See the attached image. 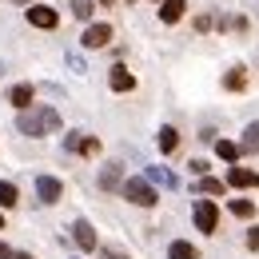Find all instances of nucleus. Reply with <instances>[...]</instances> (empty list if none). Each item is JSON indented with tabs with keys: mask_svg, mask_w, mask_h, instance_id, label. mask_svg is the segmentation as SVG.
<instances>
[{
	"mask_svg": "<svg viewBox=\"0 0 259 259\" xmlns=\"http://www.w3.org/2000/svg\"><path fill=\"white\" fill-rule=\"evenodd\" d=\"M16 132L28 136V140H40V136H48V132H60V112L48 108V104H40V108L32 104L28 112L16 116Z\"/></svg>",
	"mask_w": 259,
	"mask_h": 259,
	"instance_id": "f257e3e1",
	"label": "nucleus"
},
{
	"mask_svg": "<svg viewBox=\"0 0 259 259\" xmlns=\"http://www.w3.org/2000/svg\"><path fill=\"white\" fill-rule=\"evenodd\" d=\"M120 195L128 199L132 207H156V203H160V192H156L144 176H128V180H124V188H120Z\"/></svg>",
	"mask_w": 259,
	"mask_h": 259,
	"instance_id": "f03ea898",
	"label": "nucleus"
},
{
	"mask_svg": "<svg viewBox=\"0 0 259 259\" xmlns=\"http://www.w3.org/2000/svg\"><path fill=\"white\" fill-rule=\"evenodd\" d=\"M192 224H195V231H203V235H215V231H220V207H215V199H195Z\"/></svg>",
	"mask_w": 259,
	"mask_h": 259,
	"instance_id": "7ed1b4c3",
	"label": "nucleus"
},
{
	"mask_svg": "<svg viewBox=\"0 0 259 259\" xmlns=\"http://www.w3.org/2000/svg\"><path fill=\"white\" fill-rule=\"evenodd\" d=\"M227 192H255L259 188V171L251 167H243V163H235V167H227Z\"/></svg>",
	"mask_w": 259,
	"mask_h": 259,
	"instance_id": "20e7f679",
	"label": "nucleus"
},
{
	"mask_svg": "<svg viewBox=\"0 0 259 259\" xmlns=\"http://www.w3.org/2000/svg\"><path fill=\"white\" fill-rule=\"evenodd\" d=\"M36 199H40L44 207H56V203L64 199V180H56V176H36Z\"/></svg>",
	"mask_w": 259,
	"mask_h": 259,
	"instance_id": "39448f33",
	"label": "nucleus"
},
{
	"mask_svg": "<svg viewBox=\"0 0 259 259\" xmlns=\"http://www.w3.org/2000/svg\"><path fill=\"white\" fill-rule=\"evenodd\" d=\"M24 20H28V24H32V28H44V32H48V28H56V24H60V12H56V8H48V4H28V8H24Z\"/></svg>",
	"mask_w": 259,
	"mask_h": 259,
	"instance_id": "423d86ee",
	"label": "nucleus"
},
{
	"mask_svg": "<svg viewBox=\"0 0 259 259\" xmlns=\"http://www.w3.org/2000/svg\"><path fill=\"white\" fill-rule=\"evenodd\" d=\"M72 239H76V247H80V251H100V235H96V227L88 224L84 215H80V220H72Z\"/></svg>",
	"mask_w": 259,
	"mask_h": 259,
	"instance_id": "0eeeda50",
	"label": "nucleus"
},
{
	"mask_svg": "<svg viewBox=\"0 0 259 259\" xmlns=\"http://www.w3.org/2000/svg\"><path fill=\"white\" fill-rule=\"evenodd\" d=\"M64 148H68V152H76V156H100V140H96V136H84V132H68Z\"/></svg>",
	"mask_w": 259,
	"mask_h": 259,
	"instance_id": "6e6552de",
	"label": "nucleus"
},
{
	"mask_svg": "<svg viewBox=\"0 0 259 259\" xmlns=\"http://www.w3.org/2000/svg\"><path fill=\"white\" fill-rule=\"evenodd\" d=\"M80 44L92 48V52H96V48H108V44H112V24H104V20H100V24H88L84 36H80Z\"/></svg>",
	"mask_w": 259,
	"mask_h": 259,
	"instance_id": "1a4fd4ad",
	"label": "nucleus"
},
{
	"mask_svg": "<svg viewBox=\"0 0 259 259\" xmlns=\"http://www.w3.org/2000/svg\"><path fill=\"white\" fill-rule=\"evenodd\" d=\"M108 88L112 92H136V72H128L124 64H112L108 68Z\"/></svg>",
	"mask_w": 259,
	"mask_h": 259,
	"instance_id": "9d476101",
	"label": "nucleus"
},
{
	"mask_svg": "<svg viewBox=\"0 0 259 259\" xmlns=\"http://www.w3.org/2000/svg\"><path fill=\"white\" fill-rule=\"evenodd\" d=\"M220 84H224V92L239 96V92H247V88H251V76H247V68H227Z\"/></svg>",
	"mask_w": 259,
	"mask_h": 259,
	"instance_id": "9b49d317",
	"label": "nucleus"
},
{
	"mask_svg": "<svg viewBox=\"0 0 259 259\" xmlns=\"http://www.w3.org/2000/svg\"><path fill=\"white\" fill-rule=\"evenodd\" d=\"M144 180H148L152 188H156V184H160V188H171V192L180 188V176H171L163 163H152V167H144Z\"/></svg>",
	"mask_w": 259,
	"mask_h": 259,
	"instance_id": "f8f14e48",
	"label": "nucleus"
},
{
	"mask_svg": "<svg viewBox=\"0 0 259 259\" xmlns=\"http://www.w3.org/2000/svg\"><path fill=\"white\" fill-rule=\"evenodd\" d=\"M32 100H36V88H32V84H12V88H8V104H12L16 112H28V108H32Z\"/></svg>",
	"mask_w": 259,
	"mask_h": 259,
	"instance_id": "ddd939ff",
	"label": "nucleus"
},
{
	"mask_svg": "<svg viewBox=\"0 0 259 259\" xmlns=\"http://www.w3.org/2000/svg\"><path fill=\"white\" fill-rule=\"evenodd\" d=\"M239 156H259V120L243 124V136H239Z\"/></svg>",
	"mask_w": 259,
	"mask_h": 259,
	"instance_id": "4468645a",
	"label": "nucleus"
},
{
	"mask_svg": "<svg viewBox=\"0 0 259 259\" xmlns=\"http://www.w3.org/2000/svg\"><path fill=\"white\" fill-rule=\"evenodd\" d=\"M188 16V0H160V20L163 24H180Z\"/></svg>",
	"mask_w": 259,
	"mask_h": 259,
	"instance_id": "2eb2a0df",
	"label": "nucleus"
},
{
	"mask_svg": "<svg viewBox=\"0 0 259 259\" xmlns=\"http://www.w3.org/2000/svg\"><path fill=\"white\" fill-rule=\"evenodd\" d=\"M100 188H104V192H120V188H124V171H120V163L100 167Z\"/></svg>",
	"mask_w": 259,
	"mask_h": 259,
	"instance_id": "dca6fc26",
	"label": "nucleus"
},
{
	"mask_svg": "<svg viewBox=\"0 0 259 259\" xmlns=\"http://www.w3.org/2000/svg\"><path fill=\"white\" fill-rule=\"evenodd\" d=\"M192 192L195 195H227V184L215 180V176H199V180L192 184Z\"/></svg>",
	"mask_w": 259,
	"mask_h": 259,
	"instance_id": "f3484780",
	"label": "nucleus"
},
{
	"mask_svg": "<svg viewBox=\"0 0 259 259\" xmlns=\"http://www.w3.org/2000/svg\"><path fill=\"white\" fill-rule=\"evenodd\" d=\"M215 156H220L227 167H235V163L243 160V156H239V140H215Z\"/></svg>",
	"mask_w": 259,
	"mask_h": 259,
	"instance_id": "a211bd4d",
	"label": "nucleus"
},
{
	"mask_svg": "<svg viewBox=\"0 0 259 259\" xmlns=\"http://www.w3.org/2000/svg\"><path fill=\"white\" fill-rule=\"evenodd\" d=\"M156 144H160L163 156H171V152H180V128H171V124H163L160 136H156Z\"/></svg>",
	"mask_w": 259,
	"mask_h": 259,
	"instance_id": "6ab92c4d",
	"label": "nucleus"
},
{
	"mask_svg": "<svg viewBox=\"0 0 259 259\" xmlns=\"http://www.w3.org/2000/svg\"><path fill=\"white\" fill-rule=\"evenodd\" d=\"M167 259H199V247L188 239H171L167 243Z\"/></svg>",
	"mask_w": 259,
	"mask_h": 259,
	"instance_id": "aec40b11",
	"label": "nucleus"
},
{
	"mask_svg": "<svg viewBox=\"0 0 259 259\" xmlns=\"http://www.w3.org/2000/svg\"><path fill=\"white\" fill-rule=\"evenodd\" d=\"M16 203H20V188H16L12 180H0V207H4V211H12Z\"/></svg>",
	"mask_w": 259,
	"mask_h": 259,
	"instance_id": "412c9836",
	"label": "nucleus"
},
{
	"mask_svg": "<svg viewBox=\"0 0 259 259\" xmlns=\"http://www.w3.org/2000/svg\"><path fill=\"white\" fill-rule=\"evenodd\" d=\"M227 211H231L235 220H255V203L243 199V195H239V199H227Z\"/></svg>",
	"mask_w": 259,
	"mask_h": 259,
	"instance_id": "4be33fe9",
	"label": "nucleus"
},
{
	"mask_svg": "<svg viewBox=\"0 0 259 259\" xmlns=\"http://www.w3.org/2000/svg\"><path fill=\"white\" fill-rule=\"evenodd\" d=\"M92 12H96V4H92V0H72V16H76V20H84V24H88V20H92Z\"/></svg>",
	"mask_w": 259,
	"mask_h": 259,
	"instance_id": "5701e85b",
	"label": "nucleus"
},
{
	"mask_svg": "<svg viewBox=\"0 0 259 259\" xmlns=\"http://www.w3.org/2000/svg\"><path fill=\"white\" fill-rule=\"evenodd\" d=\"M224 28H231V32H243V36H247V28H251V24H247V16H227Z\"/></svg>",
	"mask_w": 259,
	"mask_h": 259,
	"instance_id": "b1692460",
	"label": "nucleus"
},
{
	"mask_svg": "<svg viewBox=\"0 0 259 259\" xmlns=\"http://www.w3.org/2000/svg\"><path fill=\"white\" fill-rule=\"evenodd\" d=\"M247 251H259V224L247 227Z\"/></svg>",
	"mask_w": 259,
	"mask_h": 259,
	"instance_id": "393cba45",
	"label": "nucleus"
},
{
	"mask_svg": "<svg viewBox=\"0 0 259 259\" xmlns=\"http://www.w3.org/2000/svg\"><path fill=\"white\" fill-rule=\"evenodd\" d=\"M100 259H132L128 251H116V247H100Z\"/></svg>",
	"mask_w": 259,
	"mask_h": 259,
	"instance_id": "a878e982",
	"label": "nucleus"
},
{
	"mask_svg": "<svg viewBox=\"0 0 259 259\" xmlns=\"http://www.w3.org/2000/svg\"><path fill=\"white\" fill-rule=\"evenodd\" d=\"M188 167H192L195 176H207V160H192V163H188Z\"/></svg>",
	"mask_w": 259,
	"mask_h": 259,
	"instance_id": "bb28decb",
	"label": "nucleus"
},
{
	"mask_svg": "<svg viewBox=\"0 0 259 259\" xmlns=\"http://www.w3.org/2000/svg\"><path fill=\"white\" fill-rule=\"evenodd\" d=\"M0 259H12V247H8L4 239H0Z\"/></svg>",
	"mask_w": 259,
	"mask_h": 259,
	"instance_id": "cd10ccee",
	"label": "nucleus"
},
{
	"mask_svg": "<svg viewBox=\"0 0 259 259\" xmlns=\"http://www.w3.org/2000/svg\"><path fill=\"white\" fill-rule=\"evenodd\" d=\"M12 259H36L32 251H12Z\"/></svg>",
	"mask_w": 259,
	"mask_h": 259,
	"instance_id": "c85d7f7f",
	"label": "nucleus"
},
{
	"mask_svg": "<svg viewBox=\"0 0 259 259\" xmlns=\"http://www.w3.org/2000/svg\"><path fill=\"white\" fill-rule=\"evenodd\" d=\"M0 231H4V211H0Z\"/></svg>",
	"mask_w": 259,
	"mask_h": 259,
	"instance_id": "c756f323",
	"label": "nucleus"
},
{
	"mask_svg": "<svg viewBox=\"0 0 259 259\" xmlns=\"http://www.w3.org/2000/svg\"><path fill=\"white\" fill-rule=\"evenodd\" d=\"M100 4H116V0H100Z\"/></svg>",
	"mask_w": 259,
	"mask_h": 259,
	"instance_id": "7c9ffc66",
	"label": "nucleus"
},
{
	"mask_svg": "<svg viewBox=\"0 0 259 259\" xmlns=\"http://www.w3.org/2000/svg\"><path fill=\"white\" fill-rule=\"evenodd\" d=\"M16 4H32V0H16Z\"/></svg>",
	"mask_w": 259,
	"mask_h": 259,
	"instance_id": "2f4dec72",
	"label": "nucleus"
}]
</instances>
